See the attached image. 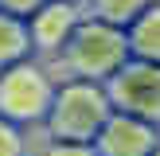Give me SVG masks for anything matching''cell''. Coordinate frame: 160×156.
I'll list each match as a JSON object with an SVG mask.
<instances>
[{"label":"cell","mask_w":160,"mask_h":156,"mask_svg":"<svg viewBox=\"0 0 160 156\" xmlns=\"http://www.w3.org/2000/svg\"><path fill=\"white\" fill-rule=\"evenodd\" d=\"M23 129H16L12 121L0 117V156H23Z\"/></svg>","instance_id":"obj_10"},{"label":"cell","mask_w":160,"mask_h":156,"mask_svg":"<svg viewBox=\"0 0 160 156\" xmlns=\"http://www.w3.org/2000/svg\"><path fill=\"white\" fill-rule=\"evenodd\" d=\"M59 70L67 78L62 82H106L113 78L117 70L129 62V39H125L121 27H109V23H98V20H78V27L70 31L67 47L55 55Z\"/></svg>","instance_id":"obj_1"},{"label":"cell","mask_w":160,"mask_h":156,"mask_svg":"<svg viewBox=\"0 0 160 156\" xmlns=\"http://www.w3.org/2000/svg\"><path fill=\"white\" fill-rule=\"evenodd\" d=\"M102 90H106L113 113H129L137 121H148L152 129H160V66L156 62L129 59L113 78L102 82Z\"/></svg>","instance_id":"obj_4"},{"label":"cell","mask_w":160,"mask_h":156,"mask_svg":"<svg viewBox=\"0 0 160 156\" xmlns=\"http://www.w3.org/2000/svg\"><path fill=\"white\" fill-rule=\"evenodd\" d=\"M82 20V8L67 4V0H47L35 16H28V43H31V55L39 59H55V55L67 47L70 31L78 27Z\"/></svg>","instance_id":"obj_5"},{"label":"cell","mask_w":160,"mask_h":156,"mask_svg":"<svg viewBox=\"0 0 160 156\" xmlns=\"http://www.w3.org/2000/svg\"><path fill=\"white\" fill-rule=\"evenodd\" d=\"M55 74L47 62L23 59L16 66L0 70V117L12 121L16 129L23 125H43L47 109H51L55 98Z\"/></svg>","instance_id":"obj_3"},{"label":"cell","mask_w":160,"mask_h":156,"mask_svg":"<svg viewBox=\"0 0 160 156\" xmlns=\"http://www.w3.org/2000/svg\"><path fill=\"white\" fill-rule=\"evenodd\" d=\"M31 59V43H28V23L16 16L0 12V70L16 66V62Z\"/></svg>","instance_id":"obj_9"},{"label":"cell","mask_w":160,"mask_h":156,"mask_svg":"<svg viewBox=\"0 0 160 156\" xmlns=\"http://www.w3.org/2000/svg\"><path fill=\"white\" fill-rule=\"evenodd\" d=\"M39 156H98L94 144H67V140H47V148Z\"/></svg>","instance_id":"obj_11"},{"label":"cell","mask_w":160,"mask_h":156,"mask_svg":"<svg viewBox=\"0 0 160 156\" xmlns=\"http://www.w3.org/2000/svg\"><path fill=\"white\" fill-rule=\"evenodd\" d=\"M152 0H86L82 16L86 20H98V23H109V27H129Z\"/></svg>","instance_id":"obj_8"},{"label":"cell","mask_w":160,"mask_h":156,"mask_svg":"<svg viewBox=\"0 0 160 156\" xmlns=\"http://www.w3.org/2000/svg\"><path fill=\"white\" fill-rule=\"evenodd\" d=\"M109 109V98L98 82H59L55 86L51 109L43 117L47 140H67V144H94V137L102 133Z\"/></svg>","instance_id":"obj_2"},{"label":"cell","mask_w":160,"mask_h":156,"mask_svg":"<svg viewBox=\"0 0 160 156\" xmlns=\"http://www.w3.org/2000/svg\"><path fill=\"white\" fill-rule=\"evenodd\" d=\"M43 4H47V0H0V12L16 16V20H28V16H35Z\"/></svg>","instance_id":"obj_12"},{"label":"cell","mask_w":160,"mask_h":156,"mask_svg":"<svg viewBox=\"0 0 160 156\" xmlns=\"http://www.w3.org/2000/svg\"><path fill=\"white\" fill-rule=\"evenodd\" d=\"M125 39H129V59L156 62L160 66V0H152V4L125 27Z\"/></svg>","instance_id":"obj_7"},{"label":"cell","mask_w":160,"mask_h":156,"mask_svg":"<svg viewBox=\"0 0 160 156\" xmlns=\"http://www.w3.org/2000/svg\"><path fill=\"white\" fill-rule=\"evenodd\" d=\"M152 156H160V144H156V148H152Z\"/></svg>","instance_id":"obj_14"},{"label":"cell","mask_w":160,"mask_h":156,"mask_svg":"<svg viewBox=\"0 0 160 156\" xmlns=\"http://www.w3.org/2000/svg\"><path fill=\"white\" fill-rule=\"evenodd\" d=\"M67 4H74V8H86V0H67Z\"/></svg>","instance_id":"obj_13"},{"label":"cell","mask_w":160,"mask_h":156,"mask_svg":"<svg viewBox=\"0 0 160 156\" xmlns=\"http://www.w3.org/2000/svg\"><path fill=\"white\" fill-rule=\"evenodd\" d=\"M160 144V129L148 121H137L129 113H109L102 133L94 137V152L98 156H152Z\"/></svg>","instance_id":"obj_6"}]
</instances>
